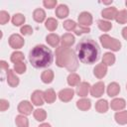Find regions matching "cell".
Masks as SVG:
<instances>
[{"mask_svg": "<svg viewBox=\"0 0 127 127\" xmlns=\"http://www.w3.org/2000/svg\"><path fill=\"white\" fill-rule=\"evenodd\" d=\"M115 20L119 24H125V23H127V11L126 10L119 11L117 13V16H116Z\"/></svg>", "mask_w": 127, "mask_h": 127, "instance_id": "31", "label": "cell"}, {"mask_svg": "<svg viewBox=\"0 0 127 127\" xmlns=\"http://www.w3.org/2000/svg\"><path fill=\"white\" fill-rule=\"evenodd\" d=\"M18 111L21 113V114H24V115H30L33 111V105L27 101V100H24V101H21L18 105Z\"/></svg>", "mask_w": 127, "mask_h": 127, "instance_id": "9", "label": "cell"}, {"mask_svg": "<svg viewBox=\"0 0 127 127\" xmlns=\"http://www.w3.org/2000/svg\"><path fill=\"white\" fill-rule=\"evenodd\" d=\"M76 53L81 63L86 64H94L99 56L98 45L91 39H83L76 46Z\"/></svg>", "mask_w": 127, "mask_h": 127, "instance_id": "1", "label": "cell"}, {"mask_svg": "<svg viewBox=\"0 0 127 127\" xmlns=\"http://www.w3.org/2000/svg\"><path fill=\"white\" fill-rule=\"evenodd\" d=\"M46 41H47V43H48L50 46L56 48V47H58L59 43L61 42V39H60V37H59L57 34H49V35L46 37Z\"/></svg>", "mask_w": 127, "mask_h": 127, "instance_id": "22", "label": "cell"}, {"mask_svg": "<svg viewBox=\"0 0 127 127\" xmlns=\"http://www.w3.org/2000/svg\"><path fill=\"white\" fill-rule=\"evenodd\" d=\"M95 109L99 113H105L108 110V102L105 99H99L95 103Z\"/></svg>", "mask_w": 127, "mask_h": 127, "instance_id": "23", "label": "cell"}, {"mask_svg": "<svg viewBox=\"0 0 127 127\" xmlns=\"http://www.w3.org/2000/svg\"><path fill=\"white\" fill-rule=\"evenodd\" d=\"M41 79L44 83H51L54 79V71L52 69H47L43 71L41 75Z\"/></svg>", "mask_w": 127, "mask_h": 127, "instance_id": "25", "label": "cell"}, {"mask_svg": "<svg viewBox=\"0 0 127 127\" xmlns=\"http://www.w3.org/2000/svg\"><path fill=\"white\" fill-rule=\"evenodd\" d=\"M34 117L37 121H44L47 117V113L44 109H36L34 111Z\"/></svg>", "mask_w": 127, "mask_h": 127, "instance_id": "34", "label": "cell"}, {"mask_svg": "<svg viewBox=\"0 0 127 127\" xmlns=\"http://www.w3.org/2000/svg\"><path fill=\"white\" fill-rule=\"evenodd\" d=\"M10 60H11V62L14 63V64L22 63V62L24 61V55H23V53H21V52H14V53L11 55Z\"/></svg>", "mask_w": 127, "mask_h": 127, "instance_id": "32", "label": "cell"}, {"mask_svg": "<svg viewBox=\"0 0 127 127\" xmlns=\"http://www.w3.org/2000/svg\"><path fill=\"white\" fill-rule=\"evenodd\" d=\"M99 40L101 42L102 47L105 48V49H109L113 52H117L121 49V43L119 42V40L111 38L109 35L104 34V35L100 36Z\"/></svg>", "mask_w": 127, "mask_h": 127, "instance_id": "4", "label": "cell"}, {"mask_svg": "<svg viewBox=\"0 0 127 127\" xmlns=\"http://www.w3.org/2000/svg\"><path fill=\"white\" fill-rule=\"evenodd\" d=\"M68 7L64 4H60L56 9V15L60 19H64L68 16Z\"/></svg>", "mask_w": 127, "mask_h": 127, "instance_id": "17", "label": "cell"}, {"mask_svg": "<svg viewBox=\"0 0 127 127\" xmlns=\"http://www.w3.org/2000/svg\"><path fill=\"white\" fill-rule=\"evenodd\" d=\"M8 108H9V102L6 99H1L0 100V110L1 111H5Z\"/></svg>", "mask_w": 127, "mask_h": 127, "instance_id": "41", "label": "cell"}, {"mask_svg": "<svg viewBox=\"0 0 127 127\" xmlns=\"http://www.w3.org/2000/svg\"><path fill=\"white\" fill-rule=\"evenodd\" d=\"M89 89H90V84L86 81H83V82H80L76 88V93L81 96V97H84L88 94L89 92Z\"/></svg>", "mask_w": 127, "mask_h": 127, "instance_id": "14", "label": "cell"}, {"mask_svg": "<svg viewBox=\"0 0 127 127\" xmlns=\"http://www.w3.org/2000/svg\"><path fill=\"white\" fill-rule=\"evenodd\" d=\"M78 23L82 27H89L92 24V16L89 12H81L78 16Z\"/></svg>", "mask_w": 127, "mask_h": 127, "instance_id": "6", "label": "cell"}, {"mask_svg": "<svg viewBox=\"0 0 127 127\" xmlns=\"http://www.w3.org/2000/svg\"><path fill=\"white\" fill-rule=\"evenodd\" d=\"M56 64L59 67H65L69 71L77 68L78 62L74 52L66 47H58L56 50Z\"/></svg>", "mask_w": 127, "mask_h": 127, "instance_id": "3", "label": "cell"}, {"mask_svg": "<svg viewBox=\"0 0 127 127\" xmlns=\"http://www.w3.org/2000/svg\"><path fill=\"white\" fill-rule=\"evenodd\" d=\"M39 127H52L49 123H43V124H41Z\"/></svg>", "mask_w": 127, "mask_h": 127, "instance_id": "44", "label": "cell"}, {"mask_svg": "<svg viewBox=\"0 0 127 127\" xmlns=\"http://www.w3.org/2000/svg\"><path fill=\"white\" fill-rule=\"evenodd\" d=\"M6 74H7V82H8V84L10 86H12V87H16L19 84L18 76H16V74L14 73V71L12 69H8Z\"/></svg>", "mask_w": 127, "mask_h": 127, "instance_id": "15", "label": "cell"}, {"mask_svg": "<svg viewBox=\"0 0 127 127\" xmlns=\"http://www.w3.org/2000/svg\"><path fill=\"white\" fill-rule=\"evenodd\" d=\"M0 64H1V68L2 69H7L8 70V64L5 61H1L0 62Z\"/></svg>", "mask_w": 127, "mask_h": 127, "instance_id": "42", "label": "cell"}, {"mask_svg": "<svg viewBox=\"0 0 127 127\" xmlns=\"http://www.w3.org/2000/svg\"><path fill=\"white\" fill-rule=\"evenodd\" d=\"M43 4H44V6L46 8L52 9V8H54L57 5V0H44Z\"/></svg>", "mask_w": 127, "mask_h": 127, "instance_id": "40", "label": "cell"}, {"mask_svg": "<svg viewBox=\"0 0 127 127\" xmlns=\"http://www.w3.org/2000/svg\"><path fill=\"white\" fill-rule=\"evenodd\" d=\"M33 18H34V20L36 22L42 23L46 19V13H45V11L43 9H40V8L39 9H36L33 12Z\"/></svg>", "mask_w": 127, "mask_h": 127, "instance_id": "24", "label": "cell"}, {"mask_svg": "<svg viewBox=\"0 0 127 127\" xmlns=\"http://www.w3.org/2000/svg\"><path fill=\"white\" fill-rule=\"evenodd\" d=\"M45 26L49 31H55L58 28V21L55 18H48L45 23Z\"/></svg>", "mask_w": 127, "mask_h": 127, "instance_id": "30", "label": "cell"}, {"mask_svg": "<svg viewBox=\"0 0 127 127\" xmlns=\"http://www.w3.org/2000/svg\"><path fill=\"white\" fill-rule=\"evenodd\" d=\"M93 73L97 78H103L107 73V65L103 63L98 64L97 65H95L93 69Z\"/></svg>", "mask_w": 127, "mask_h": 127, "instance_id": "11", "label": "cell"}, {"mask_svg": "<svg viewBox=\"0 0 127 127\" xmlns=\"http://www.w3.org/2000/svg\"><path fill=\"white\" fill-rule=\"evenodd\" d=\"M126 89H127V85H126Z\"/></svg>", "mask_w": 127, "mask_h": 127, "instance_id": "46", "label": "cell"}, {"mask_svg": "<svg viewBox=\"0 0 127 127\" xmlns=\"http://www.w3.org/2000/svg\"><path fill=\"white\" fill-rule=\"evenodd\" d=\"M31 100L37 106L43 105L44 104V100H45L44 99V92L42 90H35L31 95Z\"/></svg>", "mask_w": 127, "mask_h": 127, "instance_id": "10", "label": "cell"}, {"mask_svg": "<svg viewBox=\"0 0 127 127\" xmlns=\"http://www.w3.org/2000/svg\"><path fill=\"white\" fill-rule=\"evenodd\" d=\"M26 68H27L26 64L23 63V62H22V63L15 64V65H14V70H15L17 73H19V74H22L23 72H25Z\"/></svg>", "mask_w": 127, "mask_h": 127, "instance_id": "36", "label": "cell"}, {"mask_svg": "<svg viewBox=\"0 0 127 127\" xmlns=\"http://www.w3.org/2000/svg\"><path fill=\"white\" fill-rule=\"evenodd\" d=\"M24 39L19 34H13L9 38V45L12 49H21L24 46Z\"/></svg>", "mask_w": 127, "mask_h": 127, "instance_id": "5", "label": "cell"}, {"mask_svg": "<svg viewBox=\"0 0 127 127\" xmlns=\"http://www.w3.org/2000/svg\"><path fill=\"white\" fill-rule=\"evenodd\" d=\"M66 80H67L68 85H70V86H75V85H77V84L80 82V77H79V75H78L77 73H75V72H70V73L68 74Z\"/></svg>", "mask_w": 127, "mask_h": 127, "instance_id": "26", "label": "cell"}, {"mask_svg": "<svg viewBox=\"0 0 127 127\" xmlns=\"http://www.w3.org/2000/svg\"><path fill=\"white\" fill-rule=\"evenodd\" d=\"M29 61L34 67L44 68L53 64L54 55L53 52L45 45H37L29 54Z\"/></svg>", "mask_w": 127, "mask_h": 127, "instance_id": "2", "label": "cell"}, {"mask_svg": "<svg viewBox=\"0 0 127 127\" xmlns=\"http://www.w3.org/2000/svg\"><path fill=\"white\" fill-rule=\"evenodd\" d=\"M56 98H57V95L53 88H48L47 90L44 91V99L46 102L53 103L56 101Z\"/></svg>", "mask_w": 127, "mask_h": 127, "instance_id": "20", "label": "cell"}, {"mask_svg": "<svg viewBox=\"0 0 127 127\" xmlns=\"http://www.w3.org/2000/svg\"><path fill=\"white\" fill-rule=\"evenodd\" d=\"M21 33L23 34V35H25V36H29V35H32V33H33V29H32V27L31 26H29V25H24L23 27H21Z\"/></svg>", "mask_w": 127, "mask_h": 127, "instance_id": "38", "label": "cell"}, {"mask_svg": "<svg viewBox=\"0 0 127 127\" xmlns=\"http://www.w3.org/2000/svg\"><path fill=\"white\" fill-rule=\"evenodd\" d=\"M75 42V39H74V36H72L71 34L69 33H66V34H64L62 36V39H61V43H62V46L63 47H66V48H69L70 46H72Z\"/></svg>", "mask_w": 127, "mask_h": 127, "instance_id": "13", "label": "cell"}, {"mask_svg": "<svg viewBox=\"0 0 127 127\" xmlns=\"http://www.w3.org/2000/svg\"><path fill=\"white\" fill-rule=\"evenodd\" d=\"M114 119L120 125L127 124V111H119V112H116L115 115H114Z\"/></svg>", "mask_w": 127, "mask_h": 127, "instance_id": "21", "label": "cell"}, {"mask_svg": "<svg viewBox=\"0 0 127 127\" xmlns=\"http://www.w3.org/2000/svg\"><path fill=\"white\" fill-rule=\"evenodd\" d=\"M17 127H29V120L24 115H18L15 118Z\"/></svg>", "mask_w": 127, "mask_h": 127, "instance_id": "28", "label": "cell"}, {"mask_svg": "<svg viewBox=\"0 0 127 127\" xmlns=\"http://www.w3.org/2000/svg\"><path fill=\"white\" fill-rule=\"evenodd\" d=\"M102 63L106 65H112L115 63V56L112 53H105L102 57Z\"/></svg>", "mask_w": 127, "mask_h": 127, "instance_id": "27", "label": "cell"}, {"mask_svg": "<svg viewBox=\"0 0 127 127\" xmlns=\"http://www.w3.org/2000/svg\"><path fill=\"white\" fill-rule=\"evenodd\" d=\"M76 107L79 110L86 111L91 107V101L89 99H87V98H81V99L76 101Z\"/></svg>", "mask_w": 127, "mask_h": 127, "instance_id": "19", "label": "cell"}, {"mask_svg": "<svg viewBox=\"0 0 127 127\" xmlns=\"http://www.w3.org/2000/svg\"><path fill=\"white\" fill-rule=\"evenodd\" d=\"M90 32V29L88 27H82L79 25V28H76L74 30V33L76 35H81V34H86V33H89Z\"/></svg>", "mask_w": 127, "mask_h": 127, "instance_id": "39", "label": "cell"}, {"mask_svg": "<svg viewBox=\"0 0 127 127\" xmlns=\"http://www.w3.org/2000/svg\"><path fill=\"white\" fill-rule=\"evenodd\" d=\"M126 106V101L123 98H114L110 102V107L113 110H122Z\"/></svg>", "mask_w": 127, "mask_h": 127, "instance_id": "16", "label": "cell"}, {"mask_svg": "<svg viewBox=\"0 0 127 127\" xmlns=\"http://www.w3.org/2000/svg\"><path fill=\"white\" fill-rule=\"evenodd\" d=\"M104 83L102 81H98L90 87V93L93 97H100L104 93Z\"/></svg>", "mask_w": 127, "mask_h": 127, "instance_id": "7", "label": "cell"}, {"mask_svg": "<svg viewBox=\"0 0 127 127\" xmlns=\"http://www.w3.org/2000/svg\"><path fill=\"white\" fill-rule=\"evenodd\" d=\"M98 24V28L101 30V31H103V32H107V31H109L111 28H112V24L110 23V22H108V21H104V20H99L98 22H97Z\"/></svg>", "mask_w": 127, "mask_h": 127, "instance_id": "33", "label": "cell"}, {"mask_svg": "<svg viewBox=\"0 0 127 127\" xmlns=\"http://www.w3.org/2000/svg\"><path fill=\"white\" fill-rule=\"evenodd\" d=\"M9 20H10V15L8 14V12L3 11V10L0 11V24L5 25Z\"/></svg>", "mask_w": 127, "mask_h": 127, "instance_id": "37", "label": "cell"}, {"mask_svg": "<svg viewBox=\"0 0 127 127\" xmlns=\"http://www.w3.org/2000/svg\"><path fill=\"white\" fill-rule=\"evenodd\" d=\"M25 20L26 19H25L24 15H22L20 13H17V14H15L12 17V23H13L14 26H21V25H23L25 23Z\"/></svg>", "mask_w": 127, "mask_h": 127, "instance_id": "29", "label": "cell"}, {"mask_svg": "<svg viewBox=\"0 0 127 127\" xmlns=\"http://www.w3.org/2000/svg\"><path fill=\"white\" fill-rule=\"evenodd\" d=\"M125 4H126V6H127V1H126V2H125Z\"/></svg>", "mask_w": 127, "mask_h": 127, "instance_id": "45", "label": "cell"}, {"mask_svg": "<svg viewBox=\"0 0 127 127\" xmlns=\"http://www.w3.org/2000/svg\"><path fill=\"white\" fill-rule=\"evenodd\" d=\"M64 28L66 30V31H74L76 29V24L74 21L72 20H65L63 24Z\"/></svg>", "mask_w": 127, "mask_h": 127, "instance_id": "35", "label": "cell"}, {"mask_svg": "<svg viewBox=\"0 0 127 127\" xmlns=\"http://www.w3.org/2000/svg\"><path fill=\"white\" fill-rule=\"evenodd\" d=\"M119 92H120V86H119V84L117 82H111V83H109V85L107 86V94H108V96L114 97Z\"/></svg>", "mask_w": 127, "mask_h": 127, "instance_id": "18", "label": "cell"}, {"mask_svg": "<svg viewBox=\"0 0 127 127\" xmlns=\"http://www.w3.org/2000/svg\"><path fill=\"white\" fill-rule=\"evenodd\" d=\"M59 98L61 99V101L64 102H68L69 100H71L73 98L74 95V91L71 88H64L59 92Z\"/></svg>", "mask_w": 127, "mask_h": 127, "instance_id": "8", "label": "cell"}, {"mask_svg": "<svg viewBox=\"0 0 127 127\" xmlns=\"http://www.w3.org/2000/svg\"><path fill=\"white\" fill-rule=\"evenodd\" d=\"M122 36H123V38L127 41V27H125V28L122 29Z\"/></svg>", "mask_w": 127, "mask_h": 127, "instance_id": "43", "label": "cell"}, {"mask_svg": "<svg viewBox=\"0 0 127 127\" xmlns=\"http://www.w3.org/2000/svg\"><path fill=\"white\" fill-rule=\"evenodd\" d=\"M117 9L115 7H108V8H105L101 11V15L103 18L107 19V20H113L116 18L117 16Z\"/></svg>", "mask_w": 127, "mask_h": 127, "instance_id": "12", "label": "cell"}]
</instances>
